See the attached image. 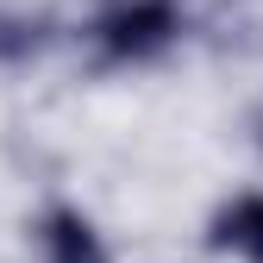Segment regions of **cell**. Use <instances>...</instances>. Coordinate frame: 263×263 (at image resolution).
I'll use <instances>...</instances> for the list:
<instances>
[{
    "label": "cell",
    "instance_id": "obj_4",
    "mask_svg": "<svg viewBox=\"0 0 263 263\" xmlns=\"http://www.w3.org/2000/svg\"><path fill=\"white\" fill-rule=\"evenodd\" d=\"M44 50V19L31 13H0V63H25Z\"/></svg>",
    "mask_w": 263,
    "mask_h": 263
},
{
    "label": "cell",
    "instance_id": "obj_2",
    "mask_svg": "<svg viewBox=\"0 0 263 263\" xmlns=\"http://www.w3.org/2000/svg\"><path fill=\"white\" fill-rule=\"evenodd\" d=\"M38 251H44V263H113L107 238L94 232V219L82 207H44L38 213Z\"/></svg>",
    "mask_w": 263,
    "mask_h": 263
},
{
    "label": "cell",
    "instance_id": "obj_3",
    "mask_svg": "<svg viewBox=\"0 0 263 263\" xmlns=\"http://www.w3.org/2000/svg\"><path fill=\"white\" fill-rule=\"evenodd\" d=\"M207 245H213V251H232V257H245V263H263V188L232 194V201L213 213Z\"/></svg>",
    "mask_w": 263,
    "mask_h": 263
},
{
    "label": "cell",
    "instance_id": "obj_1",
    "mask_svg": "<svg viewBox=\"0 0 263 263\" xmlns=\"http://www.w3.org/2000/svg\"><path fill=\"white\" fill-rule=\"evenodd\" d=\"M182 38V7L176 0H113L94 19V44L107 63H157Z\"/></svg>",
    "mask_w": 263,
    "mask_h": 263
}]
</instances>
